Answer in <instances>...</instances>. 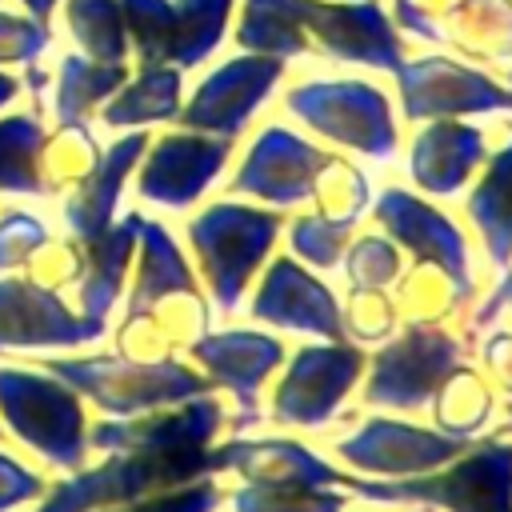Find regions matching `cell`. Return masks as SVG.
Listing matches in <instances>:
<instances>
[{
	"label": "cell",
	"mask_w": 512,
	"mask_h": 512,
	"mask_svg": "<svg viewBox=\"0 0 512 512\" xmlns=\"http://www.w3.org/2000/svg\"><path fill=\"white\" fill-rule=\"evenodd\" d=\"M236 44L264 56H320L396 72L404 60L400 32L376 0H244Z\"/></svg>",
	"instance_id": "obj_1"
},
{
	"label": "cell",
	"mask_w": 512,
	"mask_h": 512,
	"mask_svg": "<svg viewBox=\"0 0 512 512\" xmlns=\"http://www.w3.org/2000/svg\"><path fill=\"white\" fill-rule=\"evenodd\" d=\"M340 488L372 500V504H416V508H440V512H512V440L488 436L472 440L456 464L432 468L420 476H356L340 472Z\"/></svg>",
	"instance_id": "obj_2"
},
{
	"label": "cell",
	"mask_w": 512,
	"mask_h": 512,
	"mask_svg": "<svg viewBox=\"0 0 512 512\" xmlns=\"http://www.w3.org/2000/svg\"><path fill=\"white\" fill-rule=\"evenodd\" d=\"M0 428L48 468L88 464L84 400L40 364H0Z\"/></svg>",
	"instance_id": "obj_3"
},
{
	"label": "cell",
	"mask_w": 512,
	"mask_h": 512,
	"mask_svg": "<svg viewBox=\"0 0 512 512\" xmlns=\"http://www.w3.org/2000/svg\"><path fill=\"white\" fill-rule=\"evenodd\" d=\"M32 364L60 376L80 400L96 404L104 416H140L212 392V380L188 368L180 356L132 360L120 352H92V356H48Z\"/></svg>",
	"instance_id": "obj_4"
},
{
	"label": "cell",
	"mask_w": 512,
	"mask_h": 512,
	"mask_svg": "<svg viewBox=\"0 0 512 512\" xmlns=\"http://www.w3.org/2000/svg\"><path fill=\"white\" fill-rule=\"evenodd\" d=\"M284 216L272 208H252L240 200H216L188 220V248L212 296V308L232 312L268 260Z\"/></svg>",
	"instance_id": "obj_5"
},
{
	"label": "cell",
	"mask_w": 512,
	"mask_h": 512,
	"mask_svg": "<svg viewBox=\"0 0 512 512\" xmlns=\"http://www.w3.org/2000/svg\"><path fill=\"white\" fill-rule=\"evenodd\" d=\"M200 476H216L208 448L204 452H104L100 464H80L76 472H64L56 484H48L28 512H104Z\"/></svg>",
	"instance_id": "obj_6"
},
{
	"label": "cell",
	"mask_w": 512,
	"mask_h": 512,
	"mask_svg": "<svg viewBox=\"0 0 512 512\" xmlns=\"http://www.w3.org/2000/svg\"><path fill=\"white\" fill-rule=\"evenodd\" d=\"M284 108L344 152H356L372 164L396 160L400 128L392 104L368 80H304L284 96Z\"/></svg>",
	"instance_id": "obj_7"
},
{
	"label": "cell",
	"mask_w": 512,
	"mask_h": 512,
	"mask_svg": "<svg viewBox=\"0 0 512 512\" xmlns=\"http://www.w3.org/2000/svg\"><path fill=\"white\" fill-rule=\"evenodd\" d=\"M464 360V344L440 324L408 320L396 336H388L368 368L364 404L388 412H416L432 400L436 384Z\"/></svg>",
	"instance_id": "obj_8"
},
{
	"label": "cell",
	"mask_w": 512,
	"mask_h": 512,
	"mask_svg": "<svg viewBox=\"0 0 512 512\" xmlns=\"http://www.w3.org/2000/svg\"><path fill=\"white\" fill-rule=\"evenodd\" d=\"M392 76H396V88H400V108L416 124L512 112V88L508 84H500L484 68L460 64L452 56L400 60V68Z\"/></svg>",
	"instance_id": "obj_9"
},
{
	"label": "cell",
	"mask_w": 512,
	"mask_h": 512,
	"mask_svg": "<svg viewBox=\"0 0 512 512\" xmlns=\"http://www.w3.org/2000/svg\"><path fill=\"white\" fill-rule=\"evenodd\" d=\"M364 372V352L352 340H320L292 352L276 392H272V420L288 428H324L340 400L356 388Z\"/></svg>",
	"instance_id": "obj_10"
},
{
	"label": "cell",
	"mask_w": 512,
	"mask_h": 512,
	"mask_svg": "<svg viewBox=\"0 0 512 512\" xmlns=\"http://www.w3.org/2000/svg\"><path fill=\"white\" fill-rule=\"evenodd\" d=\"M284 68H288V60L264 56V52H240V56L216 64L196 84L188 104H180V112H176L180 128L236 140L252 124L260 104L276 92V80L284 76Z\"/></svg>",
	"instance_id": "obj_11"
},
{
	"label": "cell",
	"mask_w": 512,
	"mask_h": 512,
	"mask_svg": "<svg viewBox=\"0 0 512 512\" xmlns=\"http://www.w3.org/2000/svg\"><path fill=\"white\" fill-rule=\"evenodd\" d=\"M232 140L204 136V132H164L148 140L136 164V196L160 208H192L224 172Z\"/></svg>",
	"instance_id": "obj_12"
},
{
	"label": "cell",
	"mask_w": 512,
	"mask_h": 512,
	"mask_svg": "<svg viewBox=\"0 0 512 512\" xmlns=\"http://www.w3.org/2000/svg\"><path fill=\"white\" fill-rule=\"evenodd\" d=\"M100 336H108V324L72 312L60 292L28 276H0V352H72Z\"/></svg>",
	"instance_id": "obj_13"
},
{
	"label": "cell",
	"mask_w": 512,
	"mask_h": 512,
	"mask_svg": "<svg viewBox=\"0 0 512 512\" xmlns=\"http://www.w3.org/2000/svg\"><path fill=\"white\" fill-rule=\"evenodd\" d=\"M224 424V404L204 392L140 416H104L88 424V448L96 452H204Z\"/></svg>",
	"instance_id": "obj_14"
},
{
	"label": "cell",
	"mask_w": 512,
	"mask_h": 512,
	"mask_svg": "<svg viewBox=\"0 0 512 512\" xmlns=\"http://www.w3.org/2000/svg\"><path fill=\"white\" fill-rule=\"evenodd\" d=\"M468 444L472 440L448 436L440 428H420L392 416H368L352 436H340L332 448L344 464H352L364 476L400 480V476H420L456 460Z\"/></svg>",
	"instance_id": "obj_15"
},
{
	"label": "cell",
	"mask_w": 512,
	"mask_h": 512,
	"mask_svg": "<svg viewBox=\"0 0 512 512\" xmlns=\"http://www.w3.org/2000/svg\"><path fill=\"white\" fill-rule=\"evenodd\" d=\"M184 352L204 368L212 388L232 392V400H236L232 428L236 432L260 424V388L288 356L276 336L256 332V328H220V332L196 336Z\"/></svg>",
	"instance_id": "obj_16"
},
{
	"label": "cell",
	"mask_w": 512,
	"mask_h": 512,
	"mask_svg": "<svg viewBox=\"0 0 512 512\" xmlns=\"http://www.w3.org/2000/svg\"><path fill=\"white\" fill-rule=\"evenodd\" d=\"M332 152L308 144L284 124H268L244 152L236 176L228 180L232 196H252L272 208H296L312 200V184Z\"/></svg>",
	"instance_id": "obj_17"
},
{
	"label": "cell",
	"mask_w": 512,
	"mask_h": 512,
	"mask_svg": "<svg viewBox=\"0 0 512 512\" xmlns=\"http://www.w3.org/2000/svg\"><path fill=\"white\" fill-rule=\"evenodd\" d=\"M372 220L416 256V264H432L436 272H444L456 292L468 300L472 296V264H468V244L464 232L452 224V216H444L440 208H432L428 200L404 192V188H384L372 204Z\"/></svg>",
	"instance_id": "obj_18"
},
{
	"label": "cell",
	"mask_w": 512,
	"mask_h": 512,
	"mask_svg": "<svg viewBox=\"0 0 512 512\" xmlns=\"http://www.w3.org/2000/svg\"><path fill=\"white\" fill-rule=\"evenodd\" d=\"M344 304L336 300V292L308 272L300 260L292 256H276L248 304V316L256 324H272L284 332H308L320 340H348L344 336Z\"/></svg>",
	"instance_id": "obj_19"
},
{
	"label": "cell",
	"mask_w": 512,
	"mask_h": 512,
	"mask_svg": "<svg viewBox=\"0 0 512 512\" xmlns=\"http://www.w3.org/2000/svg\"><path fill=\"white\" fill-rule=\"evenodd\" d=\"M212 472H236L244 484L264 488H340V468H332L312 448L288 436H232L212 444Z\"/></svg>",
	"instance_id": "obj_20"
},
{
	"label": "cell",
	"mask_w": 512,
	"mask_h": 512,
	"mask_svg": "<svg viewBox=\"0 0 512 512\" xmlns=\"http://www.w3.org/2000/svg\"><path fill=\"white\" fill-rule=\"evenodd\" d=\"M148 148V132L144 128H132L124 136H116L100 160L92 164V172L84 180H76L68 192H64V228L76 236V240H88L96 232H104L112 220H116V208H120V196H124V184L128 176L136 172L140 156Z\"/></svg>",
	"instance_id": "obj_21"
},
{
	"label": "cell",
	"mask_w": 512,
	"mask_h": 512,
	"mask_svg": "<svg viewBox=\"0 0 512 512\" xmlns=\"http://www.w3.org/2000/svg\"><path fill=\"white\" fill-rule=\"evenodd\" d=\"M488 160V140L464 120H424L408 148V176L428 196H460L468 176Z\"/></svg>",
	"instance_id": "obj_22"
},
{
	"label": "cell",
	"mask_w": 512,
	"mask_h": 512,
	"mask_svg": "<svg viewBox=\"0 0 512 512\" xmlns=\"http://www.w3.org/2000/svg\"><path fill=\"white\" fill-rule=\"evenodd\" d=\"M140 216H144V212H128V216L112 220L104 232L80 240V280H76L80 316L108 324L112 308H116L120 296H124L128 272H132Z\"/></svg>",
	"instance_id": "obj_23"
},
{
	"label": "cell",
	"mask_w": 512,
	"mask_h": 512,
	"mask_svg": "<svg viewBox=\"0 0 512 512\" xmlns=\"http://www.w3.org/2000/svg\"><path fill=\"white\" fill-rule=\"evenodd\" d=\"M136 268H132V288H128V304L124 312H144L168 296L180 292H200L192 264L184 260L176 236L160 224L140 216V232H136Z\"/></svg>",
	"instance_id": "obj_24"
},
{
	"label": "cell",
	"mask_w": 512,
	"mask_h": 512,
	"mask_svg": "<svg viewBox=\"0 0 512 512\" xmlns=\"http://www.w3.org/2000/svg\"><path fill=\"white\" fill-rule=\"evenodd\" d=\"M432 44H452L484 64H512V0H448L432 20Z\"/></svg>",
	"instance_id": "obj_25"
},
{
	"label": "cell",
	"mask_w": 512,
	"mask_h": 512,
	"mask_svg": "<svg viewBox=\"0 0 512 512\" xmlns=\"http://www.w3.org/2000/svg\"><path fill=\"white\" fill-rule=\"evenodd\" d=\"M184 72L176 64H140L128 80L100 104V124L112 132H132L148 124H168L180 112Z\"/></svg>",
	"instance_id": "obj_26"
},
{
	"label": "cell",
	"mask_w": 512,
	"mask_h": 512,
	"mask_svg": "<svg viewBox=\"0 0 512 512\" xmlns=\"http://www.w3.org/2000/svg\"><path fill=\"white\" fill-rule=\"evenodd\" d=\"M468 220L476 224L492 268L504 272L512 264V128L508 144L488 156L484 176L468 192Z\"/></svg>",
	"instance_id": "obj_27"
},
{
	"label": "cell",
	"mask_w": 512,
	"mask_h": 512,
	"mask_svg": "<svg viewBox=\"0 0 512 512\" xmlns=\"http://www.w3.org/2000/svg\"><path fill=\"white\" fill-rule=\"evenodd\" d=\"M128 64H104L80 52L60 56L56 68V84H52V112L56 124H88L92 112H100V104L128 80Z\"/></svg>",
	"instance_id": "obj_28"
},
{
	"label": "cell",
	"mask_w": 512,
	"mask_h": 512,
	"mask_svg": "<svg viewBox=\"0 0 512 512\" xmlns=\"http://www.w3.org/2000/svg\"><path fill=\"white\" fill-rule=\"evenodd\" d=\"M44 120L40 108L4 112L0 116V192L4 196H48L40 152H44Z\"/></svg>",
	"instance_id": "obj_29"
},
{
	"label": "cell",
	"mask_w": 512,
	"mask_h": 512,
	"mask_svg": "<svg viewBox=\"0 0 512 512\" xmlns=\"http://www.w3.org/2000/svg\"><path fill=\"white\" fill-rule=\"evenodd\" d=\"M432 420L440 432L460 436V440H476V432L492 420V388L484 384V376L468 364H456L432 392Z\"/></svg>",
	"instance_id": "obj_30"
},
{
	"label": "cell",
	"mask_w": 512,
	"mask_h": 512,
	"mask_svg": "<svg viewBox=\"0 0 512 512\" xmlns=\"http://www.w3.org/2000/svg\"><path fill=\"white\" fill-rule=\"evenodd\" d=\"M232 4L236 0H172V56H168V64H176L180 72L204 64L228 32Z\"/></svg>",
	"instance_id": "obj_31"
},
{
	"label": "cell",
	"mask_w": 512,
	"mask_h": 512,
	"mask_svg": "<svg viewBox=\"0 0 512 512\" xmlns=\"http://www.w3.org/2000/svg\"><path fill=\"white\" fill-rule=\"evenodd\" d=\"M64 8V28L80 56L104 60V64H124L128 60V32H124V12L120 0H60Z\"/></svg>",
	"instance_id": "obj_32"
},
{
	"label": "cell",
	"mask_w": 512,
	"mask_h": 512,
	"mask_svg": "<svg viewBox=\"0 0 512 512\" xmlns=\"http://www.w3.org/2000/svg\"><path fill=\"white\" fill-rule=\"evenodd\" d=\"M100 152L104 148H100V140L92 136L88 124H56V132L44 136V152H40L44 192L48 196H64L76 180H84L92 172Z\"/></svg>",
	"instance_id": "obj_33"
},
{
	"label": "cell",
	"mask_w": 512,
	"mask_h": 512,
	"mask_svg": "<svg viewBox=\"0 0 512 512\" xmlns=\"http://www.w3.org/2000/svg\"><path fill=\"white\" fill-rule=\"evenodd\" d=\"M368 200H372L368 176H364L356 164L340 160V156H332V160L320 168L316 184H312V204H316V212L328 216V220L356 224V220L364 216Z\"/></svg>",
	"instance_id": "obj_34"
},
{
	"label": "cell",
	"mask_w": 512,
	"mask_h": 512,
	"mask_svg": "<svg viewBox=\"0 0 512 512\" xmlns=\"http://www.w3.org/2000/svg\"><path fill=\"white\" fill-rule=\"evenodd\" d=\"M232 512H344V488H264L240 484L228 492Z\"/></svg>",
	"instance_id": "obj_35"
},
{
	"label": "cell",
	"mask_w": 512,
	"mask_h": 512,
	"mask_svg": "<svg viewBox=\"0 0 512 512\" xmlns=\"http://www.w3.org/2000/svg\"><path fill=\"white\" fill-rule=\"evenodd\" d=\"M128 48L140 64H168L172 56V0H120Z\"/></svg>",
	"instance_id": "obj_36"
},
{
	"label": "cell",
	"mask_w": 512,
	"mask_h": 512,
	"mask_svg": "<svg viewBox=\"0 0 512 512\" xmlns=\"http://www.w3.org/2000/svg\"><path fill=\"white\" fill-rule=\"evenodd\" d=\"M344 276L352 292H376V288H392L400 268V248L392 240H384L380 232H364L356 240H348L344 248Z\"/></svg>",
	"instance_id": "obj_37"
},
{
	"label": "cell",
	"mask_w": 512,
	"mask_h": 512,
	"mask_svg": "<svg viewBox=\"0 0 512 512\" xmlns=\"http://www.w3.org/2000/svg\"><path fill=\"white\" fill-rule=\"evenodd\" d=\"M352 228L356 224H344V220H328L320 212H308V216H296L292 228H288V244L292 252L312 264V268H332L340 264L348 240H352Z\"/></svg>",
	"instance_id": "obj_38"
},
{
	"label": "cell",
	"mask_w": 512,
	"mask_h": 512,
	"mask_svg": "<svg viewBox=\"0 0 512 512\" xmlns=\"http://www.w3.org/2000/svg\"><path fill=\"white\" fill-rule=\"evenodd\" d=\"M52 48V24L0 8V68H28Z\"/></svg>",
	"instance_id": "obj_39"
},
{
	"label": "cell",
	"mask_w": 512,
	"mask_h": 512,
	"mask_svg": "<svg viewBox=\"0 0 512 512\" xmlns=\"http://www.w3.org/2000/svg\"><path fill=\"white\" fill-rule=\"evenodd\" d=\"M220 504H224V488L216 484V476H200V480L160 488V492H148L140 500L104 508V512H216Z\"/></svg>",
	"instance_id": "obj_40"
},
{
	"label": "cell",
	"mask_w": 512,
	"mask_h": 512,
	"mask_svg": "<svg viewBox=\"0 0 512 512\" xmlns=\"http://www.w3.org/2000/svg\"><path fill=\"white\" fill-rule=\"evenodd\" d=\"M24 276L40 288H52V292H64V288H76L80 280V240L68 236V240H44L32 260L24 264Z\"/></svg>",
	"instance_id": "obj_41"
},
{
	"label": "cell",
	"mask_w": 512,
	"mask_h": 512,
	"mask_svg": "<svg viewBox=\"0 0 512 512\" xmlns=\"http://www.w3.org/2000/svg\"><path fill=\"white\" fill-rule=\"evenodd\" d=\"M344 312V336L352 340H388L396 332V300L384 296V288L376 292H352Z\"/></svg>",
	"instance_id": "obj_42"
},
{
	"label": "cell",
	"mask_w": 512,
	"mask_h": 512,
	"mask_svg": "<svg viewBox=\"0 0 512 512\" xmlns=\"http://www.w3.org/2000/svg\"><path fill=\"white\" fill-rule=\"evenodd\" d=\"M44 240H48V228L40 216L24 208H4L0 212V272L24 268Z\"/></svg>",
	"instance_id": "obj_43"
},
{
	"label": "cell",
	"mask_w": 512,
	"mask_h": 512,
	"mask_svg": "<svg viewBox=\"0 0 512 512\" xmlns=\"http://www.w3.org/2000/svg\"><path fill=\"white\" fill-rule=\"evenodd\" d=\"M48 488V476L0 448V512H24L32 508Z\"/></svg>",
	"instance_id": "obj_44"
},
{
	"label": "cell",
	"mask_w": 512,
	"mask_h": 512,
	"mask_svg": "<svg viewBox=\"0 0 512 512\" xmlns=\"http://www.w3.org/2000/svg\"><path fill=\"white\" fill-rule=\"evenodd\" d=\"M484 364L488 376L500 384V392L512 400V332H492L484 340Z\"/></svg>",
	"instance_id": "obj_45"
},
{
	"label": "cell",
	"mask_w": 512,
	"mask_h": 512,
	"mask_svg": "<svg viewBox=\"0 0 512 512\" xmlns=\"http://www.w3.org/2000/svg\"><path fill=\"white\" fill-rule=\"evenodd\" d=\"M504 308L512 312V288H508V292H496V296H488V300H484V304L472 312V328H488V324H492V320H496Z\"/></svg>",
	"instance_id": "obj_46"
},
{
	"label": "cell",
	"mask_w": 512,
	"mask_h": 512,
	"mask_svg": "<svg viewBox=\"0 0 512 512\" xmlns=\"http://www.w3.org/2000/svg\"><path fill=\"white\" fill-rule=\"evenodd\" d=\"M20 8H24L28 16H36V20H44V24H48V20H52V12L60 8V0H20Z\"/></svg>",
	"instance_id": "obj_47"
},
{
	"label": "cell",
	"mask_w": 512,
	"mask_h": 512,
	"mask_svg": "<svg viewBox=\"0 0 512 512\" xmlns=\"http://www.w3.org/2000/svg\"><path fill=\"white\" fill-rule=\"evenodd\" d=\"M20 92H24V84H20L12 72H4V68H0V108H8Z\"/></svg>",
	"instance_id": "obj_48"
},
{
	"label": "cell",
	"mask_w": 512,
	"mask_h": 512,
	"mask_svg": "<svg viewBox=\"0 0 512 512\" xmlns=\"http://www.w3.org/2000/svg\"><path fill=\"white\" fill-rule=\"evenodd\" d=\"M508 288H512V264L504 268V276H500V284L492 288V296H496V292H508Z\"/></svg>",
	"instance_id": "obj_49"
},
{
	"label": "cell",
	"mask_w": 512,
	"mask_h": 512,
	"mask_svg": "<svg viewBox=\"0 0 512 512\" xmlns=\"http://www.w3.org/2000/svg\"><path fill=\"white\" fill-rule=\"evenodd\" d=\"M504 412H508V424H512V400H508V408H504Z\"/></svg>",
	"instance_id": "obj_50"
},
{
	"label": "cell",
	"mask_w": 512,
	"mask_h": 512,
	"mask_svg": "<svg viewBox=\"0 0 512 512\" xmlns=\"http://www.w3.org/2000/svg\"><path fill=\"white\" fill-rule=\"evenodd\" d=\"M420 512H432V508H420Z\"/></svg>",
	"instance_id": "obj_51"
},
{
	"label": "cell",
	"mask_w": 512,
	"mask_h": 512,
	"mask_svg": "<svg viewBox=\"0 0 512 512\" xmlns=\"http://www.w3.org/2000/svg\"><path fill=\"white\" fill-rule=\"evenodd\" d=\"M0 436H4V428H0Z\"/></svg>",
	"instance_id": "obj_52"
}]
</instances>
